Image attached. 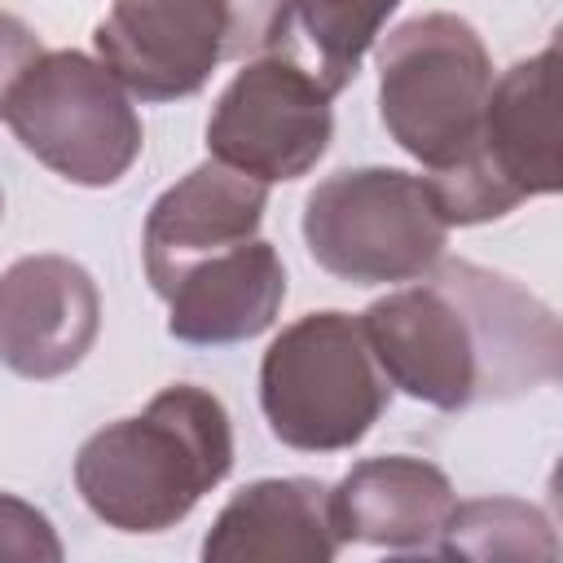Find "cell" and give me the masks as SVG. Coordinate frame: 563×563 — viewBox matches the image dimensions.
I'll return each mask as SVG.
<instances>
[{"label": "cell", "mask_w": 563, "mask_h": 563, "mask_svg": "<svg viewBox=\"0 0 563 563\" xmlns=\"http://www.w3.org/2000/svg\"><path fill=\"white\" fill-rule=\"evenodd\" d=\"M361 330L391 391L444 413L519 400L554 383L563 365L554 308L471 260L440 255L422 277L374 299Z\"/></svg>", "instance_id": "cell-1"}, {"label": "cell", "mask_w": 563, "mask_h": 563, "mask_svg": "<svg viewBox=\"0 0 563 563\" xmlns=\"http://www.w3.org/2000/svg\"><path fill=\"white\" fill-rule=\"evenodd\" d=\"M233 466V422L194 383L163 387L141 413L92 431L75 453L84 506L114 532L176 528Z\"/></svg>", "instance_id": "cell-2"}, {"label": "cell", "mask_w": 563, "mask_h": 563, "mask_svg": "<svg viewBox=\"0 0 563 563\" xmlns=\"http://www.w3.org/2000/svg\"><path fill=\"white\" fill-rule=\"evenodd\" d=\"M391 400L361 317L325 308L290 321L260 361V409L268 431L299 453L361 444Z\"/></svg>", "instance_id": "cell-3"}, {"label": "cell", "mask_w": 563, "mask_h": 563, "mask_svg": "<svg viewBox=\"0 0 563 563\" xmlns=\"http://www.w3.org/2000/svg\"><path fill=\"white\" fill-rule=\"evenodd\" d=\"M493 62L457 13H422L378 44V119L427 172L453 167L479 145Z\"/></svg>", "instance_id": "cell-4"}, {"label": "cell", "mask_w": 563, "mask_h": 563, "mask_svg": "<svg viewBox=\"0 0 563 563\" xmlns=\"http://www.w3.org/2000/svg\"><path fill=\"white\" fill-rule=\"evenodd\" d=\"M440 216L484 224L515 211L523 198L563 189V123H559V44L515 62L484 106L479 145L453 167L427 172Z\"/></svg>", "instance_id": "cell-5"}, {"label": "cell", "mask_w": 563, "mask_h": 563, "mask_svg": "<svg viewBox=\"0 0 563 563\" xmlns=\"http://www.w3.org/2000/svg\"><path fill=\"white\" fill-rule=\"evenodd\" d=\"M308 255L347 286H396L422 277L449 242L427 176L400 167H347L303 202Z\"/></svg>", "instance_id": "cell-6"}, {"label": "cell", "mask_w": 563, "mask_h": 563, "mask_svg": "<svg viewBox=\"0 0 563 563\" xmlns=\"http://www.w3.org/2000/svg\"><path fill=\"white\" fill-rule=\"evenodd\" d=\"M282 0H114L92 44L141 101L194 97L224 57L273 48Z\"/></svg>", "instance_id": "cell-7"}, {"label": "cell", "mask_w": 563, "mask_h": 563, "mask_svg": "<svg viewBox=\"0 0 563 563\" xmlns=\"http://www.w3.org/2000/svg\"><path fill=\"white\" fill-rule=\"evenodd\" d=\"M4 123L48 172L70 185H119L141 158L145 132L132 92L101 66V57L57 48L13 84Z\"/></svg>", "instance_id": "cell-8"}, {"label": "cell", "mask_w": 563, "mask_h": 563, "mask_svg": "<svg viewBox=\"0 0 563 563\" xmlns=\"http://www.w3.org/2000/svg\"><path fill=\"white\" fill-rule=\"evenodd\" d=\"M330 136H334L330 92L317 84V75L303 62L286 53H264L246 62L224 84L207 119L211 158L264 185L308 176L317 158L330 150Z\"/></svg>", "instance_id": "cell-9"}, {"label": "cell", "mask_w": 563, "mask_h": 563, "mask_svg": "<svg viewBox=\"0 0 563 563\" xmlns=\"http://www.w3.org/2000/svg\"><path fill=\"white\" fill-rule=\"evenodd\" d=\"M101 295L70 255H22L0 273V365L18 378H62L97 343Z\"/></svg>", "instance_id": "cell-10"}, {"label": "cell", "mask_w": 563, "mask_h": 563, "mask_svg": "<svg viewBox=\"0 0 563 563\" xmlns=\"http://www.w3.org/2000/svg\"><path fill=\"white\" fill-rule=\"evenodd\" d=\"M268 207V185L207 158L189 176H180L172 189H163L145 216L141 251H145V277L158 299L172 295V286L202 264L207 255H220L238 242H251L260 233Z\"/></svg>", "instance_id": "cell-11"}, {"label": "cell", "mask_w": 563, "mask_h": 563, "mask_svg": "<svg viewBox=\"0 0 563 563\" xmlns=\"http://www.w3.org/2000/svg\"><path fill=\"white\" fill-rule=\"evenodd\" d=\"M457 510L449 475L409 453L365 457L330 488V523L339 545L383 550H435L440 532Z\"/></svg>", "instance_id": "cell-12"}, {"label": "cell", "mask_w": 563, "mask_h": 563, "mask_svg": "<svg viewBox=\"0 0 563 563\" xmlns=\"http://www.w3.org/2000/svg\"><path fill=\"white\" fill-rule=\"evenodd\" d=\"M286 299L282 255L251 238L194 264L167 295V334L194 347H224L264 334Z\"/></svg>", "instance_id": "cell-13"}, {"label": "cell", "mask_w": 563, "mask_h": 563, "mask_svg": "<svg viewBox=\"0 0 563 563\" xmlns=\"http://www.w3.org/2000/svg\"><path fill=\"white\" fill-rule=\"evenodd\" d=\"M334 554L330 488L303 475L238 488L202 541L207 563H330Z\"/></svg>", "instance_id": "cell-14"}, {"label": "cell", "mask_w": 563, "mask_h": 563, "mask_svg": "<svg viewBox=\"0 0 563 563\" xmlns=\"http://www.w3.org/2000/svg\"><path fill=\"white\" fill-rule=\"evenodd\" d=\"M400 0H282V31L273 53H308V70L334 97L343 92L365 53L378 44Z\"/></svg>", "instance_id": "cell-15"}, {"label": "cell", "mask_w": 563, "mask_h": 563, "mask_svg": "<svg viewBox=\"0 0 563 563\" xmlns=\"http://www.w3.org/2000/svg\"><path fill=\"white\" fill-rule=\"evenodd\" d=\"M444 559H554L559 541L550 519L519 497L457 501L449 528L435 541Z\"/></svg>", "instance_id": "cell-16"}, {"label": "cell", "mask_w": 563, "mask_h": 563, "mask_svg": "<svg viewBox=\"0 0 563 563\" xmlns=\"http://www.w3.org/2000/svg\"><path fill=\"white\" fill-rule=\"evenodd\" d=\"M0 559H62L53 523L13 493H0Z\"/></svg>", "instance_id": "cell-17"}, {"label": "cell", "mask_w": 563, "mask_h": 563, "mask_svg": "<svg viewBox=\"0 0 563 563\" xmlns=\"http://www.w3.org/2000/svg\"><path fill=\"white\" fill-rule=\"evenodd\" d=\"M40 53H44L40 35L22 18H13V13L0 9V119H4V101H9L13 84L40 62Z\"/></svg>", "instance_id": "cell-18"}, {"label": "cell", "mask_w": 563, "mask_h": 563, "mask_svg": "<svg viewBox=\"0 0 563 563\" xmlns=\"http://www.w3.org/2000/svg\"><path fill=\"white\" fill-rule=\"evenodd\" d=\"M0 216H4V198H0Z\"/></svg>", "instance_id": "cell-19"}]
</instances>
